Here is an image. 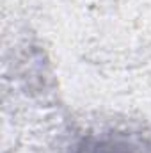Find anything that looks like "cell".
<instances>
[{"label":"cell","mask_w":151,"mask_h":153,"mask_svg":"<svg viewBox=\"0 0 151 153\" xmlns=\"http://www.w3.org/2000/svg\"><path fill=\"white\" fill-rule=\"evenodd\" d=\"M76 153H151V146L124 134H103L85 139Z\"/></svg>","instance_id":"obj_1"}]
</instances>
